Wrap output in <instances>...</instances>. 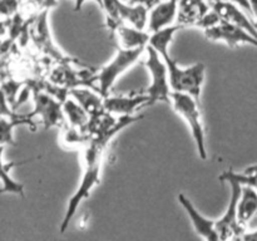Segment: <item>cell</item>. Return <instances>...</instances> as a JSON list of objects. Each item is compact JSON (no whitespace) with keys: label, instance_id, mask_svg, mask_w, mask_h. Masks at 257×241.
<instances>
[{"label":"cell","instance_id":"cell-8","mask_svg":"<svg viewBox=\"0 0 257 241\" xmlns=\"http://www.w3.org/2000/svg\"><path fill=\"white\" fill-rule=\"evenodd\" d=\"M48 15H49V10L43 9L34 18V23L32 25V32H30L33 42H34V44L37 45V48L40 52L44 53L45 55H48L50 59L55 60L57 63H72V58L68 57L65 53H63L57 45V43L54 42V39H53Z\"/></svg>","mask_w":257,"mask_h":241},{"label":"cell","instance_id":"cell-4","mask_svg":"<svg viewBox=\"0 0 257 241\" xmlns=\"http://www.w3.org/2000/svg\"><path fill=\"white\" fill-rule=\"evenodd\" d=\"M146 48H137V49H127L119 47L115 52L114 57L109 60L100 69L94 72L93 80L97 83V90L105 97L109 94L110 88L114 85L118 78L124 74L130 68H132L142 57Z\"/></svg>","mask_w":257,"mask_h":241},{"label":"cell","instance_id":"cell-9","mask_svg":"<svg viewBox=\"0 0 257 241\" xmlns=\"http://www.w3.org/2000/svg\"><path fill=\"white\" fill-rule=\"evenodd\" d=\"M203 33H205V37L211 42L223 43L230 48H236L243 44L252 45V47L257 48V38L243 30L242 28L231 24V23L222 19L215 27L203 30Z\"/></svg>","mask_w":257,"mask_h":241},{"label":"cell","instance_id":"cell-12","mask_svg":"<svg viewBox=\"0 0 257 241\" xmlns=\"http://www.w3.org/2000/svg\"><path fill=\"white\" fill-rule=\"evenodd\" d=\"M178 0H160L150 8L147 32L155 33L171 27L177 22Z\"/></svg>","mask_w":257,"mask_h":241},{"label":"cell","instance_id":"cell-31","mask_svg":"<svg viewBox=\"0 0 257 241\" xmlns=\"http://www.w3.org/2000/svg\"><path fill=\"white\" fill-rule=\"evenodd\" d=\"M85 2H87V0H74V12H78V10H80V8L84 5ZM97 2L100 4V0H97Z\"/></svg>","mask_w":257,"mask_h":241},{"label":"cell","instance_id":"cell-10","mask_svg":"<svg viewBox=\"0 0 257 241\" xmlns=\"http://www.w3.org/2000/svg\"><path fill=\"white\" fill-rule=\"evenodd\" d=\"M93 75H94V72L75 70L70 65V62H64L58 63L57 67L53 69L52 74H50V82L69 90L72 88L82 87V85H88V87L93 88L92 84L94 83Z\"/></svg>","mask_w":257,"mask_h":241},{"label":"cell","instance_id":"cell-14","mask_svg":"<svg viewBox=\"0 0 257 241\" xmlns=\"http://www.w3.org/2000/svg\"><path fill=\"white\" fill-rule=\"evenodd\" d=\"M210 5L215 12H217L221 19L242 28L243 30H246V32H248L253 37L257 38V25L246 17L245 13L241 10V7L238 8L237 4L231 2H220L213 3V4Z\"/></svg>","mask_w":257,"mask_h":241},{"label":"cell","instance_id":"cell-6","mask_svg":"<svg viewBox=\"0 0 257 241\" xmlns=\"http://www.w3.org/2000/svg\"><path fill=\"white\" fill-rule=\"evenodd\" d=\"M33 100H34V110L30 113V115L40 117L44 130L53 127L62 128L67 125L64 110H63V102L57 99L54 95L39 88L33 90Z\"/></svg>","mask_w":257,"mask_h":241},{"label":"cell","instance_id":"cell-20","mask_svg":"<svg viewBox=\"0 0 257 241\" xmlns=\"http://www.w3.org/2000/svg\"><path fill=\"white\" fill-rule=\"evenodd\" d=\"M32 115H17V117H0V146L15 145L14 142V128L18 126H29L33 131L35 125L32 119Z\"/></svg>","mask_w":257,"mask_h":241},{"label":"cell","instance_id":"cell-17","mask_svg":"<svg viewBox=\"0 0 257 241\" xmlns=\"http://www.w3.org/2000/svg\"><path fill=\"white\" fill-rule=\"evenodd\" d=\"M3 155H4V146H0V183H2V187H0V195H4V193H13V195L18 196H24V185L20 182H17L14 178L10 176V171L14 167L20 165H24V163L30 162V161L35 160V158H30V160L25 161H19V162H4L3 160Z\"/></svg>","mask_w":257,"mask_h":241},{"label":"cell","instance_id":"cell-7","mask_svg":"<svg viewBox=\"0 0 257 241\" xmlns=\"http://www.w3.org/2000/svg\"><path fill=\"white\" fill-rule=\"evenodd\" d=\"M231 187V197L225 213L221 218L216 220V231L218 233L220 240H240L245 232V227L238 221L237 203L240 198L242 186L235 181H228Z\"/></svg>","mask_w":257,"mask_h":241},{"label":"cell","instance_id":"cell-21","mask_svg":"<svg viewBox=\"0 0 257 241\" xmlns=\"http://www.w3.org/2000/svg\"><path fill=\"white\" fill-rule=\"evenodd\" d=\"M63 110H64L67 125L80 128V130H84L85 126L89 122V114L70 95L63 102Z\"/></svg>","mask_w":257,"mask_h":241},{"label":"cell","instance_id":"cell-1","mask_svg":"<svg viewBox=\"0 0 257 241\" xmlns=\"http://www.w3.org/2000/svg\"><path fill=\"white\" fill-rule=\"evenodd\" d=\"M141 115H124L117 126L104 132H98L90 136L88 145L83 148V173L80 178V183L77 191L73 193L69 198L67 210H65L64 217L60 222L59 230L64 233L69 226L70 221L74 217L78 207L84 200H87L90 195V191L99 183L100 181V170H102L103 156H104L105 148L109 145L110 140L115 137L118 133L132 123L141 119Z\"/></svg>","mask_w":257,"mask_h":241},{"label":"cell","instance_id":"cell-33","mask_svg":"<svg viewBox=\"0 0 257 241\" xmlns=\"http://www.w3.org/2000/svg\"><path fill=\"white\" fill-rule=\"evenodd\" d=\"M28 2H30V3H35V4H38V5H39V7H42V8H43V4H44L45 0H28Z\"/></svg>","mask_w":257,"mask_h":241},{"label":"cell","instance_id":"cell-25","mask_svg":"<svg viewBox=\"0 0 257 241\" xmlns=\"http://www.w3.org/2000/svg\"><path fill=\"white\" fill-rule=\"evenodd\" d=\"M220 22H221L220 15L217 14V12H215V10L211 8L210 12L206 13V14L203 15L200 20H198L197 24H196L195 27L200 28V29H202V30H206V29H208V28L215 27V25L218 24Z\"/></svg>","mask_w":257,"mask_h":241},{"label":"cell","instance_id":"cell-15","mask_svg":"<svg viewBox=\"0 0 257 241\" xmlns=\"http://www.w3.org/2000/svg\"><path fill=\"white\" fill-rule=\"evenodd\" d=\"M69 95L82 105L89 117L104 110V97L98 90H94V88L88 85L72 88L69 90Z\"/></svg>","mask_w":257,"mask_h":241},{"label":"cell","instance_id":"cell-29","mask_svg":"<svg viewBox=\"0 0 257 241\" xmlns=\"http://www.w3.org/2000/svg\"><path fill=\"white\" fill-rule=\"evenodd\" d=\"M241 240H251V241H257V230L255 231H251V232H247L245 231L241 237Z\"/></svg>","mask_w":257,"mask_h":241},{"label":"cell","instance_id":"cell-2","mask_svg":"<svg viewBox=\"0 0 257 241\" xmlns=\"http://www.w3.org/2000/svg\"><path fill=\"white\" fill-rule=\"evenodd\" d=\"M161 57L165 60L168 70L171 90L183 94H190L200 100L202 85L205 83L206 67L203 63H195L190 67H181L170 55V52Z\"/></svg>","mask_w":257,"mask_h":241},{"label":"cell","instance_id":"cell-5","mask_svg":"<svg viewBox=\"0 0 257 241\" xmlns=\"http://www.w3.org/2000/svg\"><path fill=\"white\" fill-rule=\"evenodd\" d=\"M146 52H147L146 67L151 74V84L146 88L145 93L150 98V105L157 102L170 103L172 90H171L170 80H168L167 65L160 53L152 47L147 45Z\"/></svg>","mask_w":257,"mask_h":241},{"label":"cell","instance_id":"cell-3","mask_svg":"<svg viewBox=\"0 0 257 241\" xmlns=\"http://www.w3.org/2000/svg\"><path fill=\"white\" fill-rule=\"evenodd\" d=\"M173 110L186 122L190 128L191 136L196 145L198 156L201 160H207V148H206V135L203 127L202 115H201L200 104L196 98L190 94L172 92L171 93V102Z\"/></svg>","mask_w":257,"mask_h":241},{"label":"cell","instance_id":"cell-16","mask_svg":"<svg viewBox=\"0 0 257 241\" xmlns=\"http://www.w3.org/2000/svg\"><path fill=\"white\" fill-rule=\"evenodd\" d=\"M210 9L211 5L205 0H178L177 24L182 27H195Z\"/></svg>","mask_w":257,"mask_h":241},{"label":"cell","instance_id":"cell-13","mask_svg":"<svg viewBox=\"0 0 257 241\" xmlns=\"http://www.w3.org/2000/svg\"><path fill=\"white\" fill-rule=\"evenodd\" d=\"M178 202L181 203L183 208L187 212L188 217H190L191 222H192L193 228L196 230L197 235L203 237L205 240L208 241H218V233L216 231V221L210 220V218L205 217L200 211L196 208V206L191 202L190 198L185 195V193H180L177 196Z\"/></svg>","mask_w":257,"mask_h":241},{"label":"cell","instance_id":"cell-32","mask_svg":"<svg viewBox=\"0 0 257 241\" xmlns=\"http://www.w3.org/2000/svg\"><path fill=\"white\" fill-rule=\"evenodd\" d=\"M5 32H7V27H5V23H4V20L0 19V37H2V35H4Z\"/></svg>","mask_w":257,"mask_h":241},{"label":"cell","instance_id":"cell-28","mask_svg":"<svg viewBox=\"0 0 257 241\" xmlns=\"http://www.w3.org/2000/svg\"><path fill=\"white\" fill-rule=\"evenodd\" d=\"M208 2H210V4H213V3H220V2H231V3H235V4L240 5V7L243 8V9L251 12L250 3H248V0H208Z\"/></svg>","mask_w":257,"mask_h":241},{"label":"cell","instance_id":"cell-22","mask_svg":"<svg viewBox=\"0 0 257 241\" xmlns=\"http://www.w3.org/2000/svg\"><path fill=\"white\" fill-rule=\"evenodd\" d=\"M182 27L181 24H173L171 27L165 28L162 30H158V32L150 33V42H148V45L152 47L153 49L157 50L160 53V55L165 54V53L170 52V44L173 40V37H175L176 33L178 30H181Z\"/></svg>","mask_w":257,"mask_h":241},{"label":"cell","instance_id":"cell-11","mask_svg":"<svg viewBox=\"0 0 257 241\" xmlns=\"http://www.w3.org/2000/svg\"><path fill=\"white\" fill-rule=\"evenodd\" d=\"M143 105H150V98L145 92L120 95L108 94L104 97V110L118 117L135 115L136 110Z\"/></svg>","mask_w":257,"mask_h":241},{"label":"cell","instance_id":"cell-34","mask_svg":"<svg viewBox=\"0 0 257 241\" xmlns=\"http://www.w3.org/2000/svg\"><path fill=\"white\" fill-rule=\"evenodd\" d=\"M158 2H160V0H155V4H156V3H158ZM155 4H153V5H155Z\"/></svg>","mask_w":257,"mask_h":241},{"label":"cell","instance_id":"cell-30","mask_svg":"<svg viewBox=\"0 0 257 241\" xmlns=\"http://www.w3.org/2000/svg\"><path fill=\"white\" fill-rule=\"evenodd\" d=\"M248 3H250L251 13H252L253 17H255L257 20V0H248Z\"/></svg>","mask_w":257,"mask_h":241},{"label":"cell","instance_id":"cell-26","mask_svg":"<svg viewBox=\"0 0 257 241\" xmlns=\"http://www.w3.org/2000/svg\"><path fill=\"white\" fill-rule=\"evenodd\" d=\"M19 2L18 0H0V15L2 17H12L17 14Z\"/></svg>","mask_w":257,"mask_h":241},{"label":"cell","instance_id":"cell-27","mask_svg":"<svg viewBox=\"0 0 257 241\" xmlns=\"http://www.w3.org/2000/svg\"><path fill=\"white\" fill-rule=\"evenodd\" d=\"M8 103L9 100H8L4 89H0V117H17L18 114L12 112Z\"/></svg>","mask_w":257,"mask_h":241},{"label":"cell","instance_id":"cell-18","mask_svg":"<svg viewBox=\"0 0 257 241\" xmlns=\"http://www.w3.org/2000/svg\"><path fill=\"white\" fill-rule=\"evenodd\" d=\"M114 33L118 37L119 47L127 49H137V48H146L150 42V33L147 30L137 29L128 24H120Z\"/></svg>","mask_w":257,"mask_h":241},{"label":"cell","instance_id":"cell-19","mask_svg":"<svg viewBox=\"0 0 257 241\" xmlns=\"http://www.w3.org/2000/svg\"><path fill=\"white\" fill-rule=\"evenodd\" d=\"M257 213V191L250 186H242L237 203L238 221L243 226Z\"/></svg>","mask_w":257,"mask_h":241},{"label":"cell","instance_id":"cell-24","mask_svg":"<svg viewBox=\"0 0 257 241\" xmlns=\"http://www.w3.org/2000/svg\"><path fill=\"white\" fill-rule=\"evenodd\" d=\"M90 140V136L84 130L73 127V126L65 125L63 127L62 142L69 148H83L88 145Z\"/></svg>","mask_w":257,"mask_h":241},{"label":"cell","instance_id":"cell-23","mask_svg":"<svg viewBox=\"0 0 257 241\" xmlns=\"http://www.w3.org/2000/svg\"><path fill=\"white\" fill-rule=\"evenodd\" d=\"M218 180L221 182H228V181H235L240 183L241 186H250L257 191V165H252L246 167L242 172H235L232 170L223 171Z\"/></svg>","mask_w":257,"mask_h":241}]
</instances>
